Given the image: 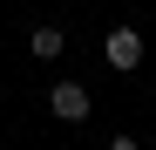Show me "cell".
Masks as SVG:
<instances>
[{
	"label": "cell",
	"mask_w": 156,
	"mask_h": 150,
	"mask_svg": "<svg viewBox=\"0 0 156 150\" xmlns=\"http://www.w3.org/2000/svg\"><path fill=\"white\" fill-rule=\"evenodd\" d=\"M109 150H143V143L136 137H109Z\"/></svg>",
	"instance_id": "277c9868"
},
{
	"label": "cell",
	"mask_w": 156,
	"mask_h": 150,
	"mask_svg": "<svg viewBox=\"0 0 156 150\" xmlns=\"http://www.w3.org/2000/svg\"><path fill=\"white\" fill-rule=\"evenodd\" d=\"M102 62H109L115 75L143 68V34H136V28H109V34H102Z\"/></svg>",
	"instance_id": "6da1fadb"
},
{
	"label": "cell",
	"mask_w": 156,
	"mask_h": 150,
	"mask_svg": "<svg viewBox=\"0 0 156 150\" xmlns=\"http://www.w3.org/2000/svg\"><path fill=\"white\" fill-rule=\"evenodd\" d=\"M48 109H55L61 123H88V89L82 82H55L48 89Z\"/></svg>",
	"instance_id": "7a4b0ae2"
},
{
	"label": "cell",
	"mask_w": 156,
	"mask_h": 150,
	"mask_svg": "<svg viewBox=\"0 0 156 150\" xmlns=\"http://www.w3.org/2000/svg\"><path fill=\"white\" fill-rule=\"evenodd\" d=\"M27 48H34V62H55V55H61V28H34Z\"/></svg>",
	"instance_id": "3957f363"
}]
</instances>
